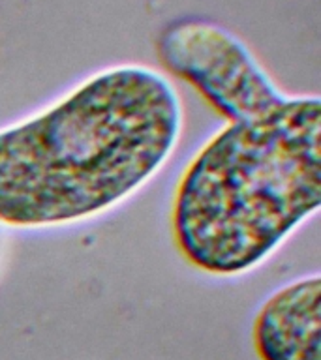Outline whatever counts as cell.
<instances>
[{
    "mask_svg": "<svg viewBox=\"0 0 321 360\" xmlns=\"http://www.w3.org/2000/svg\"><path fill=\"white\" fill-rule=\"evenodd\" d=\"M320 205L321 100L287 94L199 146L175 186L169 231L191 269L235 278L263 264Z\"/></svg>",
    "mask_w": 321,
    "mask_h": 360,
    "instance_id": "obj_2",
    "label": "cell"
},
{
    "mask_svg": "<svg viewBox=\"0 0 321 360\" xmlns=\"http://www.w3.org/2000/svg\"><path fill=\"white\" fill-rule=\"evenodd\" d=\"M154 51L165 73L196 90L225 122L269 111L287 96L244 39L205 17L165 22Z\"/></svg>",
    "mask_w": 321,
    "mask_h": 360,
    "instance_id": "obj_3",
    "label": "cell"
},
{
    "mask_svg": "<svg viewBox=\"0 0 321 360\" xmlns=\"http://www.w3.org/2000/svg\"><path fill=\"white\" fill-rule=\"evenodd\" d=\"M182 129L180 96L160 70L126 62L90 73L0 126V225L61 229L111 212L165 167Z\"/></svg>",
    "mask_w": 321,
    "mask_h": 360,
    "instance_id": "obj_1",
    "label": "cell"
},
{
    "mask_svg": "<svg viewBox=\"0 0 321 360\" xmlns=\"http://www.w3.org/2000/svg\"><path fill=\"white\" fill-rule=\"evenodd\" d=\"M259 360H321V276L303 274L270 292L252 321Z\"/></svg>",
    "mask_w": 321,
    "mask_h": 360,
    "instance_id": "obj_4",
    "label": "cell"
}]
</instances>
